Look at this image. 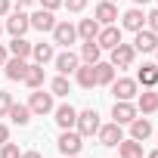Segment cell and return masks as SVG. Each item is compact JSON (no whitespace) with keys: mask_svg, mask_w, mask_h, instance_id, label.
Segmentation results:
<instances>
[{"mask_svg":"<svg viewBox=\"0 0 158 158\" xmlns=\"http://www.w3.org/2000/svg\"><path fill=\"white\" fill-rule=\"evenodd\" d=\"M102 124H99V115H96V109H84V112H77V121H74V130L81 133V136H96V130H99Z\"/></svg>","mask_w":158,"mask_h":158,"instance_id":"cell-1","label":"cell"},{"mask_svg":"<svg viewBox=\"0 0 158 158\" xmlns=\"http://www.w3.org/2000/svg\"><path fill=\"white\" fill-rule=\"evenodd\" d=\"M81 149H84V136L77 133L74 127L71 130H62V136H59V152L68 158V155H81Z\"/></svg>","mask_w":158,"mask_h":158,"instance_id":"cell-2","label":"cell"},{"mask_svg":"<svg viewBox=\"0 0 158 158\" xmlns=\"http://www.w3.org/2000/svg\"><path fill=\"white\" fill-rule=\"evenodd\" d=\"M28 109H31V115H50L56 106H53V93H44L40 87L31 93V99H28Z\"/></svg>","mask_w":158,"mask_h":158,"instance_id":"cell-3","label":"cell"},{"mask_svg":"<svg viewBox=\"0 0 158 158\" xmlns=\"http://www.w3.org/2000/svg\"><path fill=\"white\" fill-rule=\"evenodd\" d=\"M74 40H77V28H74L71 22H56V25H53V44H62V47L68 50Z\"/></svg>","mask_w":158,"mask_h":158,"instance_id":"cell-4","label":"cell"},{"mask_svg":"<svg viewBox=\"0 0 158 158\" xmlns=\"http://www.w3.org/2000/svg\"><path fill=\"white\" fill-rule=\"evenodd\" d=\"M112 118H115V124H130L133 118H136V106L130 102V99H115V106H112Z\"/></svg>","mask_w":158,"mask_h":158,"instance_id":"cell-5","label":"cell"},{"mask_svg":"<svg viewBox=\"0 0 158 158\" xmlns=\"http://www.w3.org/2000/svg\"><path fill=\"white\" fill-rule=\"evenodd\" d=\"M109 87H112L115 99H133V96L139 93V84L133 81V77H118V81H112Z\"/></svg>","mask_w":158,"mask_h":158,"instance_id":"cell-6","label":"cell"},{"mask_svg":"<svg viewBox=\"0 0 158 158\" xmlns=\"http://www.w3.org/2000/svg\"><path fill=\"white\" fill-rule=\"evenodd\" d=\"M136 37H133V50L136 53H155V47H158V34L155 31H149V28H139V31H133Z\"/></svg>","mask_w":158,"mask_h":158,"instance_id":"cell-7","label":"cell"},{"mask_svg":"<svg viewBox=\"0 0 158 158\" xmlns=\"http://www.w3.org/2000/svg\"><path fill=\"white\" fill-rule=\"evenodd\" d=\"M133 59H136L133 44H118V47L112 50V65H115V68H130Z\"/></svg>","mask_w":158,"mask_h":158,"instance_id":"cell-8","label":"cell"},{"mask_svg":"<svg viewBox=\"0 0 158 158\" xmlns=\"http://www.w3.org/2000/svg\"><path fill=\"white\" fill-rule=\"evenodd\" d=\"M28 28H31V16H25L22 10H16V13L6 19V31H10L13 37H25Z\"/></svg>","mask_w":158,"mask_h":158,"instance_id":"cell-9","label":"cell"},{"mask_svg":"<svg viewBox=\"0 0 158 158\" xmlns=\"http://www.w3.org/2000/svg\"><path fill=\"white\" fill-rule=\"evenodd\" d=\"M96 44H99V50H115V47L121 44V28H118V25H106V28H99Z\"/></svg>","mask_w":158,"mask_h":158,"instance_id":"cell-10","label":"cell"},{"mask_svg":"<svg viewBox=\"0 0 158 158\" xmlns=\"http://www.w3.org/2000/svg\"><path fill=\"white\" fill-rule=\"evenodd\" d=\"M96 136H99V143H102V146H109V149H115V146L124 139L121 124H115V121H112V124H102V127L96 130Z\"/></svg>","mask_w":158,"mask_h":158,"instance_id":"cell-11","label":"cell"},{"mask_svg":"<svg viewBox=\"0 0 158 158\" xmlns=\"http://www.w3.org/2000/svg\"><path fill=\"white\" fill-rule=\"evenodd\" d=\"M93 16H96L99 25H115V22H118V6L112 3V0H102V3H96Z\"/></svg>","mask_w":158,"mask_h":158,"instance_id":"cell-12","label":"cell"},{"mask_svg":"<svg viewBox=\"0 0 158 158\" xmlns=\"http://www.w3.org/2000/svg\"><path fill=\"white\" fill-rule=\"evenodd\" d=\"M53 62H56L59 74H71V71H77V65H81V56H77V53H71V50H65V53L53 56Z\"/></svg>","mask_w":158,"mask_h":158,"instance_id":"cell-13","label":"cell"},{"mask_svg":"<svg viewBox=\"0 0 158 158\" xmlns=\"http://www.w3.org/2000/svg\"><path fill=\"white\" fill-rule=\"evenodd\" d=\"M136 112H143V115L158 112V93H155L152 87H146L143 93H136Z\"/></svg>","mask_w":158,"mask_h":158,"instance_id":"cell-14","label":"cell"},{"mask_svg":"<svg viewBox=\"0 0 158 158\" xmlns=\"http://www.w3.org/2000/svg\"><path fill=\"white\" fill-rule=\"evenodd\" d=\"M121 28H127V31H139V28H146V13H143L139 6L127 10V13L121 16Z\"/></svg>","mask_w":158,"mask_h":158,"instance_id":"cell-15","label":"cell"},{"mask_svg":"<svg viewBox=\"0 0 158 158\" xmlns=\"http://www.w3.org/2000/svg\"><path fill=\"white\" fill-rule=\"evenodd\" d=\"M53 112H56V124H59L62 130H71V127H74V121H77V109H74V106L65 102V106H59V109H53Z\"/></svg>","mask_w":158,"mask_h":158,"instance_id":"cell-16","label":"cell"},{"mask_svg":"<svg viewBox=\"0 0 158 158\" xmlns=\"http://www.w3.org/2000/svg\"><path fill=\"white\" fill-rule=\"evenodd\" d=\"M53 25H56V16H53V10H37L34 16H31V28H37V31H53Z\"/></svg>","mask_w":158,"mask_h":158,"instance_id":"cell-17","label":"cell"},{"mask_svg":"<svg viewBox=\"0 0 158 158\" xmlns=\"http://www.w3.org/2000/svg\"><path fill=\"white\" fill-rule=\"evenodd\" d=\"M74 74H77V84H81L84 90H93V87H96V68H93L90 62L77 65V71H74Z\"/></svg>","mask_w":158,"mask_h":158,"instance_id":"cell-18","label":"cell"},{"mask_svg":"<svg viewBox=\"0 0 158 158\" xmlns=\"http://www.w3.org/2000/svg\"><path fill=\"white\" fill-rule=\"evenodd\" d=\"M22 84L25 87H31V90H37V87H44V65H28L25 68V77H22Z\"/></svg>","mask_w":158,"mask_h":158,"instance_id":"cell-19","label":"cell"},{"mask_svg":"<svg viewBox=\"0 0 158 158\" xmlns=\"http://www.w3.org/2000/svg\"><path fill=\"white\" fill-rule=\"evenodd\" d=\"M136 84H143V87H155V84H158V65H155V62H146V65L136 71Z\"/></svg>","mask_w":158,"mask_h":158,"instance_id":"cell-20","label":"cell"},{"mask_svg":"<svg viewBox=\"0 0 158 158\" xmlns=\"http://www.w3.org/2000/svg\"><path fill=\"white\" fill-rule=\"evenodd\" d=\"M3 68H6V77H10V81H22L28 62H25V59H19V56H13V59H6V62H3Z\"/></svg>","mask_w":158,"mask_h":158,"instance_id":"cell-21","label":"cell"},{"mask_svg":"<svg viewBox=\"0 0 158 158\" xmlns=\"http://www.w3.org/2000/svg\"><path fill=\"white\" fill-rule=\"evenodd\" d=\"M130 136L139 139V143L149 139V136H152V121H149V118H133V121H130Z\"/></svg>","mask_w":158,"mask_h":158,"instance_id":"cell-22","label":"cell"},{"mask_svg":"<svg viewBox=\"0 0 158 158\" xmlns=\"http://www.w3.org/2000/svg\"><path fill=\"white\" fill-rule=\"evenodd\" d=\"M99 22L96 19H81V22H77V37H81V40H96V34H99Z\"/></svg>","mask_w":158,"mask_h":158,"instance_id":"cell-23","label":"cell"},{"mask_svg":"<svg viewBox=\"0 0 158 158\" xmlns=\"http://www.w3.org/2000/svg\"><path fill=\"white\" fill-rule=\"evenodd\" d=\"M118 155H121V158H139V155H143V143L133 139V136H130V139H121V143H118Z\"/></svg>","mask_w":158,"mask_h":158,"instance_id":"cell-24","label":"cell"},{"mask_svg":"<svg viewBox=\"0 0 158 158\" xmlns=\"http://www.w3.org/2000/svg\"><path fill=\"white\" fill-rule=\"evenodd\" d=\"M93 68H96V84H99V87H109V84L115 81V65H112V62H96Z\"/></svg>","mask_w":158,"mask_h":158,"instance_id":"cell-25","label":"cell"},{"mask_svg":"<svg viewBox=\"0 0 158 158\" xmlns=\"http://www.w3.org/2000/svg\"><path fill=\"white\" fill-rule=\"evenodd\" d=\"M6 115H10V121H13V124H19V127H25V124L31 121V109H28V106H19V102H13Z\"/></svg>","mask_w":158,"mask_h":158,"instance_id":"cell-26","label":"cell"},{"mask_svg":"<svg viewBox=\"0 0 158 158\" xmlns=\"http://www.w3.org/2000/svg\"><path fill=\"white\" fill-rule=\"evenodd\" d=\"M31 56H34V62L37 65H47V62H53V44H34L31 47Z\"/></svg>","mask_w":158,"mask_h":158,"instance_id":"cell-27","label":"cell"},{"mask_svg":"<svg viewBox=\"0 0 158 158\" xmlns=\"http://www.w3.org/2000/svg\"><path fill=\"white\" fill-rule=\"evenodd\" d=\"M99 53H102V50H99L96 40H84V47H81V59H84V62L96 65V62H99Z\"/></svg>","mask_w":158,"mask_h":158,"instance_id":"cell-28","label":"cell"},{"mask_svg":"<svg viewBox=\"0 0 158 158\" xmlns=\"http://www.w3.org/2000/svg\"><path fill=\"white\" fill-rule=\"evenodd\" d=\"M31 47H34V44H28L25 37H13L10 53H13V56H19V59H28V56H31Z\"/></svg>","mask_w":158,"mask_h":158,"instance_id":"cell-29","label":"cell"},{"mask_svg":"<svg viewBox=\"0 0 158 158\" xmlns=\"http://www.w3.org/2000/svg\"><path fill=\"white\" fill-rule=\"evenodd\" d=\"M50 93H53V96H68V77H65V74L53 77V84H50Z\"/></svg>","mask_w":158,"mask_h":158,"instance_id":"cell-30","label":"cell"},{"mask_svg":"<svg viewBox=\"0 0 158 158\" xmlns=\"http://www.w3.org/2000/svg\"><path fill=\"white\" fill-rule=\"evenodd\" d=\"M0 158H22V152H19L16 143H3V149H0Z\"/></svg>","mask_w":158,"mask_h":158,"instance_id":"cell-31","label":"cell"},{"mask_svg":"<svg viewBox=\"0 0 158 158\" xmlns=\"http://www.w3.org/2000/svg\"><path fill=\"white\" fill-rule=\"evenodd\" d=\"M10 106H13V93H6V90H0V118H3V115L10 112Z\"/></svg>","mask_w":158,"mask_h":158,"instance_id":"cell-32","label":"cell"},{"mask_svg":"<svg viewBox=\"0 0 158 158\" xmlns=\"http://www.w3.org/2000/svg\"><path fill=\"white\" fill-rule=\"evenodd\" d=\"M62 6H68V13H81V10H87V0H65Z\"/></svg>","mask_w":158,"mask_h":158,"instance_id":"cell-33","label":"cell"},{"mask_svg":"<svg viewBox=\"0 0 158 158\" xmlns=\"http://www.w3.org/2000/svg\"><path fill=\"white\" fill-rule=\"evenodd\" d=\"M146 25H149V31H155V34H158V10H152V13L146 16Z\"/></svg>","mask_w":158,"mask_h":158,"instance_id":"cell-34","label":"cell"},{"mask_svg":"<svg viewBox=\"0 0 158 158\" xmlns=\"http://www.w3.org/2000/svg\"><path fill=\"white\" fill-rule=\"evenodd\" d=\"M62 3H65V0H40V6H44V10H59Z\"/></svg>","mask_w":158,"mask_h":158,"instance_id":"cell-35","label":"cell"},{"mask_svg":"<svg viewBox=\"0 0 158 158\" xmlns=\"http://www.w3.org/2000/svg\"><path fill=\"white\" fill-rule=\"evenodd\" d=\"M3 143H10V127L0 124V146H3Z\"/></svg>","mask_w":158,"mask_h":158,"instance_id":"cell-36","label":"cell"},{"mask_svg":"<svg viewBox=\"0 0 158 158\" xmlns=\"http://www.w3.org/2000/svg\"><path fill=\"white\" fill-rule=\"evenodd\" d=\"M6 59H10V53H6V47H3V44H0V68H3V62H6Z\"/></svg>","mask_w":158,"mask_h":158,"instance_id":"cell-37","label":"cell"},{"mask_svg":"<svg viewBox=\"0 0 158 158\" xmlns=\"http://www.w3.org/2000/svg\"><path fill=\"white\" fill-rule=\"evenodd\" d=\"M10 13V0H0V16H6Z\"/></svg>","mask_w":158,"mask_h":158,"instance_id":"cell-38","label":"cell"},{"mask_svg":"<svg viewBox=\"0 0 158 158\" xmlns=\"http://www.w3.org/2000/svg\"><path fill=\"white\" fill-rule=\"evenodd\" d=\"M22 158H44V155H40V152H34V149H31V152H22Z\"/></svg>","mask_w":158,"mask_h":158,"instance_id":"cell-39","label":"cell"},{"mask_svg":"<svg viewBox=\"0 0 158 158\" xmlns=\"http://www.w3.org/2000/svg\"><path fill=\"white\" fill-rule=\"evenodd\" d=\"M16 3H19V6H28V3H34V0H16Z\"/></svg>","mask_w":158,"mask_h":158,"instance_id":"cell-40","label":"cell"},{"mask_svg":"<svg viewBox=\"0 0 158 158\" xmlns=\"http://www.w3.org/2000/svg\"><path fill=\"white\" fill-rule=\"evenodd\" d=\"M133 3H136V6H146V3H149V0H133Z\"/></svg>","mask_w":158,"mask_h":158,"instance_id":"cell-41","label":"cell"},{"mask_svg":"<svg viewBox=\"0 0 158 158\" xmlns=\"http://www.w3.org/2000/svg\"><path fill=\"white\" fill-rule=\"evenodd\" d=\"M149 158H158V149H152V152H149Z\"/></svg>","mask_w":158,"mask_h":158,"instance_id":"cell-42","label":"cell"},{"mask_svg":"<svg viewBox=\"0 0 158 158\" xmlns=\"http://www.w3.org/2000/svg\"><path fill=\"white\" fill-rule=\"evenodd\" d=\"M68 158H81V155H68Z\"/></svg>","mask_w":158,"mask_h":158,"instance_id":"cell-43","label":"cell"},{"mask_svg":"<svg viewBox=\"0 0 158 158\" xmlns=\"http://www.w3.org/2000/svg\"><path fill=\"white\" fill-rule=\"evenodd\" d=\"M0 31H3V25H0Z\"/></svg>","mask_w":158,"mask_h":158,"instance_id":"cell-44","label":"cell"},{"mask_svg":"<svg viewBox=\"0 0 158 158\" xmlns=\"http://www.w3.org/2000/svg\"><path fill=\"white\" fill-rule=\"evenodd\" d=\"M155 53H158V47H155Z\"/></svg>","mask_w":158,"mask_h":158,"instance_id":"cell-45","label":"cell"},{"mask_svg":"<svg viewBox=\"0 0 158 158\" xmlns=\"http://www.w3.org/2000/svg\"><path fill=\"white\" fill-rule=\"evenodd\" d=\"M155 3H158V0H155Z\"/></svg>","mask_w":158,"mask_h":158,"instance_id":"cell-46","label":"cell"},{"mask_svg":"<svg viewBox=\"0 0 158 158\" xmlns=\"http://www.w3.org/2000/svg\"><path fill=\"white\" fill-rule=\"evenodd\" d=\"M112 3H115V0H112Z\"/></svg>","mask_w":158,"mask_h":158,"instance_id":"cell-47","label":"cell"},{"mask_svg":"<svg viewBox=\"0 0 158 158\" xmlns=\"http://www.w3.org/2000/svg\"><path fill=\"white\" fill-rule=\"evenodd\" d=\"M139 158H143V155H139Z\"/></svg>","mask_w":158,"mask_h":158,"instance_id":"cell-48","label":"cell"}]
</instances>
